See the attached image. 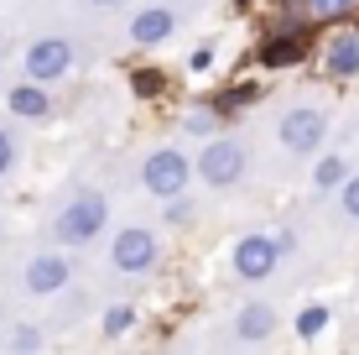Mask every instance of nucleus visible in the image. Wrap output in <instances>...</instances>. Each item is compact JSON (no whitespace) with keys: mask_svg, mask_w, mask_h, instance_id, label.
<instances>
[{"mask_svg":"<svg viewBox=\"0 0 359 355\" xmlns=\"http://www.w3.org/2000/svg\"><path fill=\"white\" fill-rule=\"evenodd\" d=\"M344 178H349V162H344V157H323V162H318V173H313L318 188H339Z\"/></svg>","mask_w":359,"mask_h":355,"instance_id":"16","label":"nucleus"},{"mask_svg":"<svg viewBox=\"0 0 359 355\" xmlns=\"http://www.w3.org/2000/svg\"><path fill=\"white\" fill-rule=\"evenodd\" d=\"M177 11L172 6H146V11H135L130 16V42H141V47H156V42H167L172 32H177Z\"/></svg>","mask_w":359,"mask_h":355,"instance_id":"9","label":"nucleus"},{"mask_svg":"<svg viewBox=\"0 0 359 355\" xmlns=\"http://www.w3.org/2000/svg\"><path fill=\"white\" fill-rule=\"evenodd\" d=\"M130 324H135V309H130V303H115V309H109L104 319H99V329H104L109 340H115V335H126Z\"/></svg>","mask_w":359,"mask_h":355,"instance_id":"18","label":"nucleus"},{"mask_svg":"<svg viewBox=\"0 0 359 355\" xmlns=\"http://www.w3.org/2000/svg\"><path fill=\"white\" fill-rule=\"evenodd\" d=\"M0 345H6V350H42L47 340H42V329H32V324H16L6 340H0Z\"/></svg>","mask_w":359,"mask_h":355,"instance_id":"17","label":"nucleus"},{"mask_svg":"<svg viewBox=\"0 0 359 355\" xmlns=\"http://www.w3.org/2000/svg\"><path fill=\"white\" fill-rule=\"evenodd\" d=\"M104 225H109V199L99 188H83L63 199V209L53 214V240L57 246H89L104 235Z\"/></svg>","mask_w":359,"mask_h":355,"instance_id":"1","label":"nucleus"},{"mask_svg":"<svg viewBox=\"0 0 359 355\" xmlns=\"http://www.w3.org/2000/svg\"><path fill=\"white\" fill-rule=\"evenodd\" d=\"M193 173H198V162H188V152L156 146V152H146V162H141V188L151 193V199H177V193H188Z\"/></svg>","mask_w":359,"mask_h":355,"instance_id":"4","label":"nucleus"},{"mask_svg":"<svg viewBox=\"0 0 359 355\" xmlns=\"http://www.w3.org/2000/svg\"><path fill=\"white\" fill-rule=\"evenodd\" d=\"M182 126L203 136V131H214V110H188V120H182Z\"/></svg>","mask_w":359,"mask_h":355,"instance_id":"21","label":"nucleus"},{"mask_svg":"<svg viewBox=\"0 0 359 355\" xmlns=\"http://www.w3.org/2000/svg\"><path fill=\"white\" fill-rule=\"evenodd\" d=\"M339 209H344V219H359V173L339 183Z\"/></svg>","mask_w":359,"mask_h":355,"instance_id":"19","label":"nucleus"},{"mask_svg":"<svg viewBox=\"0 0 359 355\" xmlns=\"http://www.w3.org/2000/svg\"><path fill=\"white\" fill-rule=\"evenodd\" d=\"M271 335H276V309L271 303H245L234 314V340L240 345H266Z\"/></svg>","mask_w":359,"mask_h":355,"instance_id":"11","label":"nucleus"},{"mask_svg":"<svg viewBox=\"0 0 359 355\" xmlns=\"http://www.w3.org/2000/svg\"><path fill=\"white\" fill-rule=\"evenodd\" d=\"M354 6H359V0H307V11H313L318 21H328V16H349Z\"/></svg>","mask_w":359,"mask_h":355,"instance_id":"20","label":"nucleus"},{"mask_svg":"<svg viewBox=\"0 0 359 355\" xmlns=\"http://www.w3.org/2000/svg\"><path fill=\"white\" fill-rule=\"evenodd\" d=\"M276 136H281V146H287L292 157H313L318 146H323V136H328V115H323V105H292L287 115H281Z\"/></svg>","mask_w":359,"mask_h":355,"instance_id":"7","label":"nucleus"},{"mask_svg":"<svg viewBox=\"0 0 359 355\" xmlns=\"http://www.w3.org/2000/svg\"><path fill=\"white\" fill-rule=\"evenodd\" d=\"M323 329H328V309H323V303H313V309L297 314V335H302V340H318Z\"/></svg>","mask_w":359,"mask_h":355,"instance_id":"15","label":"nucleus"},{"mask_svg":"<svg viewBox=\"0 0 359 355\" xmlns=\"http://www.w3.org/2000/svg\"><path fill=\"white\" fill-rule=\"evenodd\" d=\"M21 283H27V292H36V298H47V292H63L73 283V262L63 251H36L27 262V272H21Z\"/></svg>","mask_w":359,"mask_h":355,"instance_id":"8","label":"nucleus"},{"mask_svg":"<svg viewBox=\"0 0 359 355\" xmlns=\"http://www.w3.org/2000/svg\"><path fill=\"white\" fill-rule=\"evenodd\" d=\"M281 251H287V240H281V235H261V230H250V235L234 240L229 266H234L240 283H266V277L281 266Z\"/></svg>","mask_w":359,"mask_h":355,"instance_id":"6","label":"nucleus"},{"mask_svg":"<svg viewBox=\"0 0 359 355\" xmlns=\"http://www.w3.org/2000/svg\"><path fill=\"white\" fill-rule=\"evenodd\" d=\"M83 6H94V11H115L120 0H83Z\"/></svg>","mask_w":359,"mask_h":355,"instance_id":"23","label":"nucleus"},{"mask_svg":"<svg viewBox=\"0 0 359 355\" xmlns=\"http://www.w3.org/2000/svg\"><path fill=\"white\" fill-rule=\"evenodd\" d=\"M167 219H172V225H188V219H193V204H177V199H172V204H167Z\"/></svg>","mask_w":359,"mask_h":355,"instance_id":"22","label":"nucleus"},{"mask_svg":"<svg viewBox=\"0 0 359 355\" xmlns=\"http://www.w3.org/2000/svg\"><path fill=\"white\" fill-rule=\"evenodd\" d=\"M240 6H250V0H240Z\"/></svg>","mask_w":359,"mask_h":355,"instance_id":"24","label":"nucleus"},{"mask_svg":"<svg viewBox=\"0 0 359 355\" xmlns=\"http://www.w3.org/2000/svg\"><path fill=\"white\" fill-rule=\"evenodd\" d=\"M11 115H21V120H53V100H47V89L36 79H27V84L11 89Z\"/></svg>","mask_w":359,"mask_h":355,"instance_id":"12","label":"nucleus"},{"mask_svg":"<svg viewBox=\"0 0 359 355\" xmlns=\"http://www.w3.org/2000/svg\"><path fill=\"white\" fill-rule=\"evenodd\" d=\"M328 73H333V79H354V73H359V32L333 37V47H328Z\"/></svg>","mask_w":359,"mask_h":355,"instance_id":"13","label":"nucleus"},{"mask_svg":"<svg viewBox=\"0 0 359 355\" xmlns=\"http://www.w3.org/2000/svg\"><path fill=\"white\" fill-rule=\"evenodd\" d=\"M109 266H115L120 277H146L162 266V235L146 225H126L115 230V240H109Z\"/></svg>","mask_w":359,"mask_h":355,"instance_id":"3","label":"nucleus"},{"mask_svg":"<svg viewBox=\"0 0 359 355\" xmlns=\"http://www.w3.org/2000/svg\"><path fill=\"white\" fill-rule=\"evenodd\" d=\"M73 63H79V47H73V37H57V32H47V37H36V42L27 47V58H21V73L36 84H57V79H68Z\"/></svg>","mask_w":359,"mask_h":355,"instance_id":"5","label":"nucleus"},{"mask_svg":"<svg viewBox=\"0 0 359 355\" xmlns=\"http://www.w3.org/2000/svg\"><path fill=\"white\" fill-rule=\"evenodd\" d=\"M307 47H313V37H307L302 27H287L281 37H271V42L261 47V63L276 73V68H292V63H302L307 58Z\"/></svg>","mask_w":359,"mask_h":355,"instance_id":"10","label":"nucleus"},{"mask_svg":"<svg viewBox=\"0 0 359 355\" xmlns=\"http://www.w3.org/2000/svg\"><path fill=\"white\" fill-rule=\"evenodd\" d=\"M245 173H250V146L240 136H214L198 152V178L208 188H240Z\"/></svg>","mask_w":359,"mask_h":355,"instance_id":"2","label":"nucleus"},{"mask_svg":"<svg viewBox=\"0 0 359 355\" xmlns=\"http://www.w3.org/2000/svg\"><path fill=\"white\" fill-rule=\"evenodd\" d=\"M16 162H21V141H16V131L0 120V183L16 173Z\"/></svg>","mask_w":359,"mask_h":355,"instance_id":"14","label":"nucleus"}]
</instances>
